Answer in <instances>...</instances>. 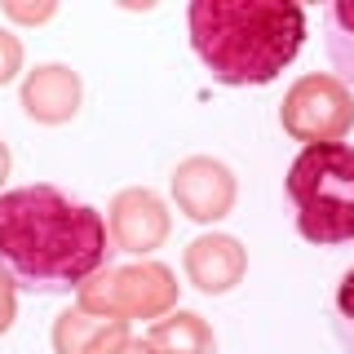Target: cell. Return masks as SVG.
<instances>
[{
    "label": "cell",
    "instance_id": "obj_7",
    "mask_svg": "<svg viewBox=\"0 0 354 354\" xmlns=\"http://www.w3.org/2000/svg\"><path fill=\"white\" fill-rule=\"evenodd\" d=\"M169 230H173L169 208L155 191H120L111 199V213H106L111 248L133 252V257H151L155 248H164Z\"/></svg>",
    "mask_w": 354,
    "mask_h": 354
},
{
    "label": "cell",
    "instance_id": "obj_9",
    "mask_svg": "<svg viewBox=\"0 0 354 354\" xmlns=\"http://www.w3.org/2000/svg\"><path fill=\"white\" fill-rule=\"evenodd\" d=\"M80 97H84L80 75L62 62H44L36 71H27V80H22V111L36 124H66V120H75L80 115Z\"/></svg>",
    "mask_w": 354,
    "mask_h": 354
},
{
    "label": "cell",
    "instance_id": "obj_12",
    "mask_svg": "<svg viewBox=\"0 0 354 354\" xmlns=\"http://www.w3.org/2000/svg\"><path fill=\"white\" fill-rule=\"evenodd\" d=\"M324 44H328V58L337 66V80L354 84V0H332L324 9Z\"/></svg>",
    "mask_w": 354,
    "mask_h": 354
},
{
    "label": "cell",
    "instance_id": "obj_14",
    "mask_svg": "<svg viewBox=\"0 0 354 354\" xmlns=\"http://www.w3.org/2000/svg\"><path fill=\"white\" fill-rule=\"evenodd\" d=\"M18 71H22V40L0 27V84H9Z\"/></svg>",
    "mask_w": 354,
    "mask_h": 354
},
{
    "label": "cell",
    "instance_id": "obj_4",
    "mask_svg": "<svg viewBox=\"0 0 354 354\" xmlns=\"http://www.w3.org/2000/svg\"><path fill=\"white\" fill-rule=\"evenodd\" d=\"M177 301V283L173 270L160 261H142V266H106L80 288V310L97 319H155L164 310H173Z\"/></svg>",
    "mask_w": 354,
    "mask_h": 354
},
{
    "label": "cell",
    "instance_id": "obj_10",
    "mask_svg": "<svg viewBox=\"0 0 354 354\" xmlns=\"http://www.w3.org/2000/svg\"><path fill=\"white\" fill-rule=\"evenodd\" d=\"M129 346L124 319H97L88 310H66L53 324V350L58 354H120Z\"/></svg>",
    "mask_w": 354,
    "mask_h": 354
},
{
    "label": "cell",
    "instance_id": "obj_16",
    "mask_svg": "<svg viewBox=\"0 0 354 354\" xmlns=\"http://www.w3.org/2000/svg\"><path fill=\"white\" fill-rule=\"evenodd\" d=\"M14 315H18V292L9 283V274H0V337L14 328Z\"/></svg>",
    "mask_w": 354,
    "mask_h": 354
},
{
    "label": "cell",
    "instance_id": "obj_3",
    "mask_svg": "<svg viewBox=\"0 0 354 354\" xmlns=\"http://www.w3.org/2000/svg\"><path fill=\"white\" fill-rule=\"evenodd\" d=\"M292 199V217L306 243L341 248L354 243V147L328 142V147H301L283 177Z\"/></svg>",
    "mask_w": 354,
    "mask_h": 354
},
{
    "label": "cell",
    "instance_id": "obj_13",
    "mask_svg": "<svg viewBox=\"0 0 354 354\" xmlns=\"http://www.w3.org/2000/svg\"><path fill=\"white\" fill-rule=\"evenodd\" d=\"M332 328H337L341 350L354 354V266H350L346 274H341L337 297H332Z\"/></svg>",
    "mask_w": 354,
    "mask_h": 354
},
{
    "label": "cell",
    "instance_id": "obj_5",
    "mask_svg": "<svg viewBox=\"0 0 354 354\" xmlns=\"http://www.w3.org/2000/svg\"><path fill=\"white\" fill-rule=\"evenodd\" d=\"M279 124L288 138L306 142V147L346 142V133L354 129V93L328 71L301 75L279 102Z\"/></svg>",
    "mask_w": 354,
    "mask_h": 354
},
{
    "label": "cell",
    "instance_id": "obj_2",
    "mask_svg": "<svg viewBox=\"0 0 354 354\" xmlns=\"http://www.w3.org/2000/svg\"><path fill=\"white\" fill-rule=\"evenodd\" d=\"M195 58L217 84H270L306 44V9L297 0H195L186 9Z\"/></svg>",
    "mask_w": 354,
    "mask_h": 354
},
{
    "label": "cell",
    "instance_id": "obj_17",
    "mask_svg": "<svg viewBox=\"0 0 354 354\" xmlns=\"http://www.w3.org/2000/svg\"><path fill=\"white\" fill-rule=\"evenodd\" d=\"M9 164H14V160H9V147L0 142V186H5V177H9Z\"/></svg>",
    "mask_w": 354,
    "mask_h": 354
},
{
    "label": "cell",
    "instance_id": "obj_8",
    "mask_svg": "<svg viewBox=\"0 0 354 354\" xmlns=\"http://www.w3.org/2000/svg\"><path fill=\"white\" fill-rule=\"evenodd\" d=\"M182 270L191 279V288H199L204 297H226L248 270V252H243V243L235 235H217L213 230V235H199L186 243Z\"/></svg>",
    "mask_w": 354,
    "mask_h": 354
},
{
    "label": "cell",
    "instance_id": "obj_15",
    "mask_svg": "<svg viewBox=\"0 0 354 354\" xmlns=\"http://www.w3.org/2000/svg\"><path fill=\"white\" fill-rule=\"evenodd\" d=\"M5 14L14 22H49L53 14H58V5H49V0H44V5H18V0H9Z\"/></svg>",
    "mask_w": 354,
    "mask_h": 354
},
{
    "label": "cell",
    "instance_id": "obj_1",
    "mask_svg": "<svg viewBox=\"0 0 354 354\" xmlns=\"http://www.w3.org/2000/svg\"><path fill=\"white\" fill-rule=\"evenodd\" d=\"M106 217L62 186L0 191V274L31 292H80L111 257Z\"/></svg>",
    "mask_w": 354,
    "mask_h": 354
},
{
    "label": "cell",
    "instance_id": "obj_6",
    "mask_svg": "<svg viewBox=\"0 0 354 354\" xmlns=\"http://www.w3.org/2000/svg\"><path fill=\"white\" fill-rule=\"evenodd\" d=\"M235 195H239L235 173H230L221 160H213V155H191V160H182L177 173H173L177 208H182L191 221H199V226H213V221L230 217Z\"/></svg>",
    "mask_w": 354,
    "mask_h": 354
},
{
    "label": "cell",
    "instance_id": "obj_18",
    "mask_svg": "<svg viewBox=\"0 0 354 354\" xmlns=\"http://www.w3.org/2000/svg\"><path fill=\"white\" fill-rule=\"evenodd\" d=\"M120 354H155V350H151V346H142V341H129V346L120 350Z\"/></svg>",
    "mask_w": 354,
    "mask_h": 354
},
{
    "label": "cell",
    "instance_id": "obj_11",
    "mask_svg": "<svg viewBox=\"0 0 354 354\" xmlns=\"http://www.w3.org/2000/svg\"><path fill=\"white\" fill-rule=\"evenodd\" d=\"M147 346L155 354H217V337H213V328H208L199 315H191V310H173L169 319H160V324L151 328Z\"/></svg>",
    "mask_w": 354,
    "mask_h": 354
}]
</instances>
